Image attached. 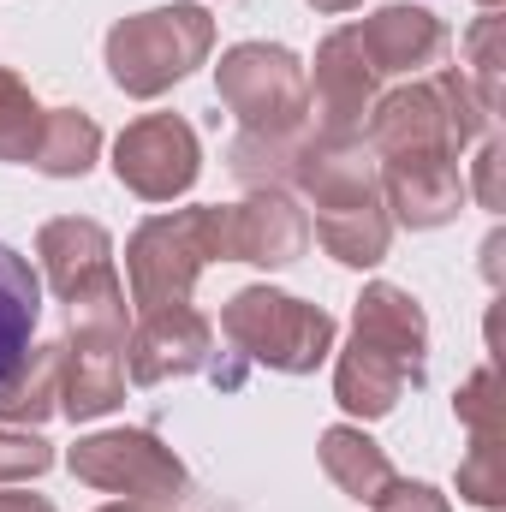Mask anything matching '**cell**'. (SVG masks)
I'll list each match as a JSON object with an SVG mask.
<instances>
[{"label":"cell","mask_w":506,"mask_h":512,"mask_svg":"<svg viewBox=\"0 0 506 512\" xmlns=\"http://www.w3.org/2000/svg\"><path fill=\"white\" fill-rule=\"evenodd\" d=\"M304 251H310V215L298 209L292 191H251L245 203L227 209V262L292 268Z\"/></svg>","instance_id":"cell-11"},{"label":"cell","mask_w":506,"mask_h":512,"mask_svg":"<svg viewBox=\"0 0 506 512\" xmlns=\"http://www.w3.org/2000/svg\"><path fill=\"white\" fill-rule=\"evenodd\" d=\"M221 334L239 358H251L274 376H310L334 352V316L322 304H304L274 286H239L221 310Z\"/></svg>","instance_id":"cell-4"},{"label":"cell","mask_w":506,"mask_h":512,"mask_svg":"<svg viewBox=\"0 0 506 512\" xmlns=\"http://www.w3.org/2000/svg\"><path fill=\"white\" fill-rule=\"evenodd\" d=\"M370 507L376 512H453L441 489H429V483H405V477H393Z\"/></svg>","instance_id":"cell-26"},{"label":"cell","mask_w":506,"mask_h":512,"mask_svg":"<svg viewBox=\"0 0 506 512\" xmlns=\"http://www.w3.org/2000/svg\"><path fill=\"white\" fill-rule=\"evenodd\" d=\"M501 161H506V149H501V137L489 131L483 149H477V203L489 215H501Z\"/></svg>","instance_id":"cell-27"},{"label":"cell","mask_w":506,"mask_h":512,"mask_svg":"<svg viewBox=\"0 0 506 512\" xmlns=\"http://www.w3.org/2000/svg\"><path fill=\"white\" fill-rule=\"evenodd\" d=\"M215 96L245 131H298L310 126L304 60L280 42H239L215 66Z\"/></svg>","instance_id":"cell-5"},{"label":"cell","mask_w":506,"mask_h":512,"mask_svg":"<svg viewBox=\"0 0 506 512\" xmlns=\"http://www.w3.org/2000/svg\"><path fill=\"white\" fill-rule=\"evenodd\" d=\"M352 340L376 346L381 358H393L411 382L423 387V364H429V316L423 304L393 286V280H370L364 298L352 304Z\"/></svg>","instance_id":"cell-13"},{"label":"cell","mask_w":506,"mask_h":512,"mask_svg":"<svg viewBox=\"0 0 506 512\" xmlns=\"http://www.w3.org/2000/svg\"><path fill=\"white\" fill-rule=\"evenodd\" d=\"M304 143H310V126H298V131H239L233 149H227V167H233V179L251 185V191H292L298 161H304Z\"/></svg>","instance_id":"cell-18"},{"label":"cell","mask_w":506,"mask_h":512,"mask_svg":"<svg viewBox=\"0 0 506 512\" xmlns=\"http://www.w3.org/2000/svg\"><path fill=\"white\" fill-rule=\"evenodd\" d=\"M102 155V126L84 108H48L42 120V143H36V173L48 179H84Z\"/></svg>","instance_id":"cell-20"},{"label":"cell","mask_w":506,"mask_h":512,"mask_svg":"<svg viewBox=\"0 0 506 512\" xmlns=\"http://www.w3.org/2000/svg\"><path fill=\"white\" fill-rule=\"evenodd\" d=\"M66 471L78 483H90V489L131 495L143 507H179V495L191 483L179 453L149 429H96V435H84L66 453Z\"/></svg>","instance_id":"cell-6"},{"label":"cell","mask_w":506,"mask_h":512,"mask_svg":"<svg viewBox=\"0 0 506 512\" xmlns=\"http://www.w3.org/2000/svg\"><path fill=\"white\" fill-rule=\"evenodd\" d=\"M316 12H352V6H364V0H310Z\"/></svg>","instance_id":"cell-29"},{"label":"cell","mask_w":506,"mask_h":512,"mask_svg":"<svg viewBox=\"0 0 506 512\" xmlns=\"http://www.w3.org/2000/svg\"><path fill=\"white\" fill-rule=\"evenodd\" d=\"M459 495L483 512L506 507V447H501V435H471V453L459 459Z\"/></svg>","instance_id":"cell-23"},{"label":"cell","mask_w":506,"mask_h":512,"mask_svg":"<svg viewBox=\"0 0 506 512\" xmlns=\"http://www.w3.org/2000/svg\"><path fill=\"white\" fill-rule=\"evenodd\" d=\"M477 6H483V12H495V6H501V0H477Z\"/></svg>","instance_id":"cell-31"},{"label":"cell","mask_w":506,"mask_h":512,"mask_svg":"<svg viewBox=\"0 0 506 512\" xmlns=\"http://www.w3.org/2000/svg\"><path fill=\"white\" fill-rule=\"evenodd\" d=\"M209 262H227V209L203 203V209H173V215H149L126 239V286L131 304L149 310H173L191 304V286Z\"/></svg>","instance_id":"cell-2"},{"label":"cell","mask_w":506,"mask_h":512,"mask_svg":"<svg viewBox=\"0 0 506 512\" xmlns=\"http://www.w3.org/2000/svg\"><path fill=\"white\" fill-rule=\"evenodd\" d=\"M459 54H465V84L477 90V102H483V114L495 120L501 114V66H506V18L495 12H483L471 30H465V42H459Z\"/></svg>","instance_id":"cell-22"},{"label":"cell","mask_w":506,"mask_h":512,"mask_svg":"<svg viewBox=\"0 0 506 512\" xmlns=\"http://www.w3.org/2000/svg\"><path fill=\"white\" fill-rule=\"evenodd\" d=\"M0 512H54V501L30 489H0Z\"/></svg>","instance_id":"cell-28"},{"label":"cell","mask_w":506,"mask_h":512,"mask_svg":"<svg viewBox=\"0 0 506 512\" xmlns=\"http://www.w3.org/2000/svg\"><path fill=\"white\" fill-rule=\"evenodd\" d=\"M405 387H417V382H411L393 358H381L376 346H364V340H352V346L340 352V364H334V399H340L358 423L387 417Z\"/></svg>","instance_id":"cell-16"},{"label":"cell","mask_w":506,"mask_h":512,"mask_svg":"<svg viewBox=\"0 0 506 512\" xmlns=\"http://www.w3.org/2000/svg\"><path fill=\"white\" fill-rule=\"evenodd\" d=\"M102 512H155V507H143V501H114V507H102Z\"/></svg>","instance_id":"cell-30"},{"label":"cell","mask_w":506,"mask_h":512,"mask_svg":"<svg viewBox=\"0 0 506 512\" xmlns=\"http://www.w3.org/2000/svg\"><path fill=\"white\" fill-rule=\"evenodd\" d=\"M376 66L364 60L352 24L334 30L322 48H316V66L304 78L310 90V131L322 143H364V126H370V108H376Z\"/></svg>","instance_id":"cell-8"},{"label":"cell","mask_w":506,"mask_h":512,"mask_svg":"<svg viewBox=\"0 0 506 512\" xmlns=\"http://www.w3.org/2000/svg\"><path fill=\"white\" fill-rule=\"evenodd\" d=\"M54 465V447L36 429H0V489L6 483H36Z\"/></svg>","instance_id":"cell-25"},{"label":"cell","mask_w":506,"mask_h":512,"mask_svg":"<svg viewBox=\"0 0 506 512\" xmlns=\"http://www.w3.org/2000/svg\"><path fill=\"white\" fill-rule=\"evenodd\" d=\"M316 453H322L328 483H334L346 501H376L381 489L393 483L387 453H381L358 423H334V429H322V447H316Z\"/></svg>","instance_id":"cell-17"},{"label":"cell","mask_w":506,"mask_h":512,"mask_svg":"<svg viewBox=\"0 0 506 512\" xmlns=\"http://www.w3.org/2000/svg\"><path fill=\"white\" fill-rule=\"evenodd\" d=\"M215 48V18L197 0H173L155 12L120 18L108 30V78L131 102H155L173 84H185Z\"/></svg>","instance_id":"cell-3"},{"label":"cell","mask_w":506,"mask_h":512,"mask_svg":"<svg viewBox=\"0 0 506 512\" xmlns=\"http://www.w3.org/2000/svg\"><path fill=\"white\" fill-rule=\"evenodd\" d=\"M203 149L179 114H143L114 137V179L143 203H173L197 185Z\"/></svg>","instance_id":"cell-7"},{"label":"cell","mask_w":506,"mask_h":512,"mask_svg":"<svg viewBox=\"0 0 506 512\" xmlns=\"http://www.w3.org/2000/svg\"><path fill=\"white\" fill-rule=\"evenodd\" d=\"M36 256H42V274H48V286L60 292V304L114 274V239H108V227H102V221H84V215L48 221V227L36 233Z\"/></svg>","instance_id":"cell-14"},{"label":"cell","mask_w":506,"mask_h":512,"mask_svg":"<svg viewBox=\"0 0 506 512\" xmlns=\"http://www.w3.org/2000/svg\"><path fill=\"white\" fill-rule=\"evenodd\" d=\"M292 191L316 203V239L346 268H376L393 245V221L376 185V155L364 143H322L310 131Z\"/></svg>","instance_id":"cell-1"},{"label":"cell","mask_w":506,"mask_h":512,"mask_svg":"<svg viewBox=\"0 0 506 512\" xmlns=\"http://www.w3.org/2000/svg\"><path fill=\"white\" fill-rule=\"evenodd\" d=\"M209 364H215V328L191 304L149 310L126 334V376L137 387L185 382V376H203Z\"/></svg>","instance_id":"cell-9"},{"label":"cell","mask_w":506,"mask_h":512,"mask_svg":"<svg viewBox=\"0 0 506 512\" xmlns=\"http://www.w3.org/2000/svg\"><path fill=\"white\" fill-rule=\"evenodd\" d=\"M453 417H459L471 435H501L506 429V399H501V376H495V364H483L471 382L459 387Z\"/></svg>","instance_id":"cell-24"},{"label":"cell","mask_w":506,"mask_h":512,"mask_svg":"<svg viewBox=\"0 0 506 512\" xmlns=\"http://www.w3.org/2000/svg\"><path fill=\"white\" fill-rule=\"evenodd\" d=\"M54 411H60V346L54 340H30L24 358L0 382V423L6 429H36Z\"/></svg>","instance_id":"cell-15"},{"label":"cell","mask_w":506,"mask_h":512,"mask_svg":"<svg viewBox=\"0 0 506 512\" xmlns=\"http://www.w3.org/2000/svg\"><path fill=\"white\" fill-rule=\"evenodd\" d=\"M387 221L411 227V233H435L447 221H459L465 209V179L453 155H393L376 173Z\"/></svg>","instance_id":"cell-10"},{"label":"cell","mask_w":506,"mask_h":512,"mask_svg":"<svg viewBox=\"0 0 506 512\" xmlns=\"http://www.w3.org/2000/svg\"><path fill=\"white\" fill-rule=\"evenodd\" d=\"M42 120H48V108L30 96V84L12 66H0V161L30 167L36 143H42Z\"/></svg>","instance_id":"cell-21"},{"label":"cell","mask_w":506,"mask_h":512,"mask_svg":"<svg viewBox=\"0 0 506 512\" xmlns=\"http://www.w3.org/2000/svg\"><path fill=\"white\" fill-rule=\"evenodd\" d=\"M36 316H42V280L30 274V262L12 245H0V382L24 358V346L36 334Z\"/></svg>","instance_id":"cell-19"},{"label":"cell","mask_w":506,"mask_h":512,"mask_svg":"<svg viewBox=\"0 0 506 512\" xmlns=\"http://www.w3.org/2000/svg\"><path fill=\"white\" fill-rule=\"evenodd\" d=\"M364 60L376 66V78H411V72H429L441 54H447V24L429 12V6H376L364 24H352Z\"/></svg>","instance_id":"cell-12"}]
</instances>
